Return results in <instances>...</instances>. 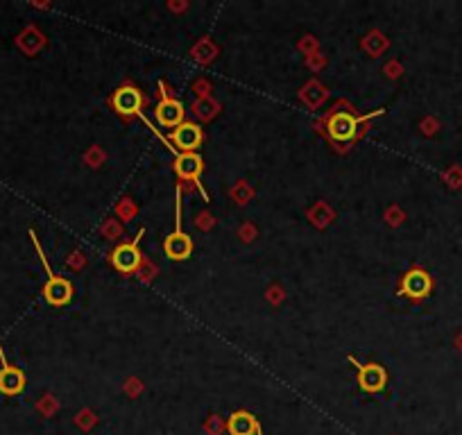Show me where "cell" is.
<instances>
[{
    "instance_id": "15",
    "label": "cell",
    "mask_w": 462,
    "mask_h": 435,
    "mask_svg": "<svg viewBox=\"0 0 462 435\" xmlns=\"http://www.w3.org/2000/svg\"><path fill=\"white\" fill-rule=\"evenodd\" d=\"M103 234H105L107 238H112V240H114V238H118V236H120L118 222H116V220H109V222L105 224V227H103Z\"/></svg>"
},
{
    "instance_id": "5",
    "label": "cell",
    "mask_w": 462,
    "mask_h": 435,
    "mask_svg": "<svg viewBox=\"0 0 462 435\" xmlns=\"http://www.w3.org/2000/svg\"><path fill=\"white\" fill-rule=\"evenodd\" d=\"M351 363L358 368V385L363 388L365 392H381L383 388H386V381H388V374L386 370L381 368L377 363H358L356 359H351Z\"/></svg>"
},
{
    "instance_id": "11",
    "label": "cell",
    "mask_w": 462,
    "mask_h": 435,
    "mask_svg": "<svg viewBox=\"0 0 462 435\" xmlns=\"http://www.w3.org/2000/svg\"><path fill=\"white\" fill-rule=\"evenodd\" d=\"M227 429H229L231 435H258L261 433V426H258L256 417L247 410H238L229 417L227 422Z\"/></svg>"
},
{
    "instance_id": "13",
    "label": "cell",
    "mask_w": 462,
    "mask_h": 435,
    "mask_svg": "<svg viewBox=\"0 0 462 435\" xmlns=\"http://www.w3.org/2000/svg\"><path fill=\"white\" fill-rule=\"evenodd\" d=\"M193 112L198 114L202 120H211L220 112V105H218L213 98H200L198 103H193Z\"/></svg>"
},
{
    "instance_id": "3",
    "label": "cell",
    "mask_w": 462,
    "mask_h": 435,
    "mask_svg": "<svg viewBox=\"0 0 462 435\" xmlns=\"http://www.w3.org/2000/svg\"><path fill=\"white\" fill-rule=\"evenodd\" d=\"M175 170H177L179 180L193 182L195 186H198L200 195L204 198V202H209L207 191L202 189V184H200V175H202V170H204V161H202V157H200L198 152H182V154H177Z\"/></svg>"
},
{
    "instance_id": "2",
    "label": "cell",
    "mask_w": 462,
    "mask_h": 435,
    "mask_svg": "<svg viewBox=\"0 0 462 435\" xmlns=\"http://www.w3.org/2000/svg\"><path fill=\"white\" fill-rule=\"evenodd\" d=\"M430 290H433V279H430L424 268L408 270L401 279V286H399V293L412 301H421L424 297H428Z\"/></svg>"
},
{
    "instance_id": "6",
    "label": "cell",
    "mask_w": 462,
    "mask_h": 435,
    "mask_svg": "<svg viewBox=\"0 0 462 435\" xmlns=\"http://www.w3.org/2000/svg\"><path fill=\"white\" fill-rule=\"evenodd\" d=\"M358 116L347 114V112H338L331 116L328 120V134H331L333 141H351V138L358 136Z\"/></svg>"
},
{
    "instance_id": "16",
    "label": "cell",
    "mask_w": 462,
    "mask_h": 435,
    "mask_svg": "<svg viewBox=\"0 0 462 435\" xmlns=\"http://www.w3.org/2000/svg\"><path fill=\"white\" fill-rule=\"evenodd\" d=\"M118 213L123 215V220H132V213H134V206H127V200L118 206Z\"/></svg>"
},
{
    "instance_id": "17",
    "label": "cell",
    "mask_w": 462,
    "mask_h": 435,
    "mask_svg": "<svg viewBox=\"0 0 462 435\" xmlns=\"http://www.w3.org/2000/svg\"><path fill=\"white\" fill-rule=\"evenodd\" d=\"M195 89H198V93H200L202 98H207V93H209V84H207V82H198V84H195V87H193V91H195Z\"/></svg>"
},
{
    "instance_id": "7",
    "label": "cell",
    "mask_w": 462,
    "mask_h": 435,
    "mask_svg": "<svg viewBox=\"0 0 462 435\" xmlns=\"http://www.w3.org/2000/svg\"><path fill=\"white\" fill-rule=\"evenodd\" d=\"M170 141L182 152H195L202 145V141H204V131H202L200 125H195V123L184 120L177 129H172Z\"/></svg>"
},
{
    "instance_id": "14",
    "label": "cell",
    "mask_w": 462,
    "mask_h": 435,
    "mask_svg": "<svg viewBox=\"0 0 462 435\" xmlns=\"http://www.w3.org/2000/svg\"><path fill=\"white\" fill-rule=\"evenodd\" d=\"M204 429H207L209 435H220V433L224 431V422H222V419L218 417V415H213V417H209V419H207Z\"/></svg>"
},
{
    "instance_id": "10",
    "label": "cell",
    "mask_w": 462,
    "mask_h": 435,
    "mask_svg": "<svg viewBox=\"0 0 462 435\" xmlns=\"http://www.w3.org/2000/svg\"><path fill=\"white\" fill-rule=\"evenodd\" d=\"M163 252H166L170 259L175 261H184L193 254V238L189 234H184L182 229L172 231V234L163 240Z\"/></svg>"
},
{
    "instance_id": "8",
    "label": "cell",
    "mask_w": 462,
    "mask_h": 435,
    "mask_svg": "<svg viewBox=\"0 0 462 435\" xmlns=\"http://www.w3.org/2000/svg\"><path fill=\"white\" fill-rule=\"evenodd\" d=\"M112 105L120 116H138L143 107V96L134 87H120L112 96Z\"/></svg>"
},
{
    "instance_id": "9",
    "label": "cell",
    "mask_w": 462,
    "mask_h": 435,
    "mask_svg": "<svg viewBox=\"0 0 462 435\" xmlns=\"http://www.w3.org/2000/svg\"><path fill=\"white\" fill-rule=\"evenodd\" d=\"M43 295H45V299H48V304L64 306V304H68L70 299H73V284H70L68 279H64V277L54 275L52 279H48V284H45Z\"/></svg>"
},
{
    "instance_id": "12",
    "label": "cell",
    "mask_w": 462,
    "mask_h": 435,
    "mask_svg": "<svg viewBox=\"0 0 462 435\" xmlns=\"http://www.w3.org/2000/svg\"><path fill=\"white\" fill-rule=\"evenodd\" d=\"M23 388H25V374L19 368H0V392L3 394H19Z\"/></svg>"
},
{
    "instance_id": "1",
    "label": "cell",
    "mask_w": 462,
    "mask_h": 435,
    "mask_svg": "<svg viewBox=\"0 0 462 435\" xmlns=\"http://www.w3.org/2000/svg\"><path fill=\"white\" fill-rule=\"evenodd\" d=\"M159 93H161V100L154 109L156 120H159L163 127H175L177 129L184 123V107L177 98L170 96V91L163 82H159Z\"/></svg>"
},
{
    "instance_id": "4",
    "label": "cell",
    "mask_w": 462,
    "mask_h": 435,
    "mask_svg": "<svg viewBox=\"0 0 462 435\" xmlns=\"http://www.w3.org/2000/svg\"><path fill=\"white\" fill-rule=\"evenodd\" d=\"M140 236H143V229L138 231V236L132 240V243H123V245H118L112 252V263H114L116 270L125 272V275H129V272L138 270L140 261H143V259H140V250H138Z\"/></svg>"
}]
</instances>
